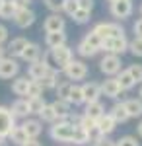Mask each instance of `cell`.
Returning a JSON list of instances; mask_svg holds the SVG:
<instances>
[{
    "instance_id": "obj_33",
    "label": "cell",
    "mask_w": 142,
    "mask_h": 146,
    "mask_svg": "<svg viewBox=\"0 0 142 146\" xmlns=\"http://www.w3.org/2000/svg\"><path fill=\"white\" fill-rule=\"evenodd\" d=\"M39 119L45 121V123H56V121H58V119H56V113H55V109H53L51 103H47V105L43 107V111L39 113Z\"/></svg>"
},
{
    "instance_id": "obj_20",
    "label": "cell",
    "mask_w": 142,
    "mask_h": 146,
    "mask_svg": "<svg viewBox=\"0 0 142 146\" xmlns=\"http://www.w3.org/2000/svg\"><path fill=\"white\" fill-rule=\"evenodd\" d=\"M23 131H25V135L29 136V138H37V136L43 133V125L39 119H25L22 123Z\"/></svg>"
},
{
    "instance_id": "obj_10",
    "label": "cell",
    "mask_w": 142,
    "mask_h": 146,
    "mask_svg": "<svg viewBox=\"0 0 142 146\" xmlns=\"http://www.w3.org/2000/svg\"><path fill=\"white\" fill-rule=\"evenodd\" d=\"M18 72H20V64L16 58L12 56H4L0 60V78L2 80H10V78H18Z\"/></svg>"
},
{
    "instance_id": "obj_55",
    "label": "cell",
    "mask_w": 142,
    "mask_h": 146,
    "mask_svg": "<svg viewBox=\"0 0 142 146\" xmlns=\"http://www.w3.org/2000/svg\"><path fill=\"white\" fill-rule=\"evenodd\" d=\"M107 2H111V4H113V2H117V0H107Z\"/></svg>"
},
{
    "instance_id": "obj_44",
    "label": "cell",
    "mask_w": 142,
    "mask_h": 146,
    "mask_svg": "<svg viewBox=\"0 0 142 146\" xmlns=\"http://www.w3.org/2000/svg\"><path fill=\"white\" fill-rule=\"evenodd\" d=\"M127 70L131 72V76L134 78V82H136V84H138V82H142V64H131Z\"/></svg>"
},
{
    "instance_id": "obj_23",
    "label": "cell",
    "mask_w": 142,
    "mask_h": 146,
    "mask_svg": "<svg viewBox=\"0 0 142 146\" xmlns=\"http://www.w3.org/2000/svg\"><path fill=\"white\" fill-rule=\"evenodd\" d=\"M125 109L129 113V117H142V100L140 98H131V100H125Z\"/></svg>"
},
{
    "instance_id": "obj_16",
    "label": "cell",
    "mask_w": 142,
    "mask_h": 146,
    "mask_svg": "<svg viewBox=\"0 0 142 146\" xmlns=\"http://www.w3.org/2000/svg\"><path fill=\"white\" fill-rule=\"evenodd\" d=\"M82 92H84L86 103L99 101V98H101V84H98V82H86V84L82 86Z\"/></svg>"
},
{
    "instance_id": "obj_1",
    "label": "cell",
    "mask_w": 142,
    "mask_h": 146,
    "mask_svg": "<svg viewBox=\"0 0 142 146\" xmlns=\"http://www.w3.org/2000/svg\"><path fill=\"white\" fill-rule=\"evenodd\" d=\"M74 131H76V125L70 123V121L66 119V121H56V123H53L49 135H51V138L56 140V142H72Z\"/></svg>"
},
{
    "instance_id": "obj_48",
    "label": "cell",
    "mask_w": 142,
    "mask_h": 146,
    "mask_svg": "<svg viewBox=\"0 0 142 146\" xmlns=\"http://www.w3.org/2000/svg\"><path fill=\"white\" fill-rule=\"evenodd\" d=\"M78 4H80L82 10H88V12H92V8H94V0H78Z\"/></svg>"
},
{
    "instance_id": "obj_19",
    "label": "cell",
    "mask_w": 142,
    "mask_h": 146,
    "mask_svg": "<svg viewBox=\"0 0 142 146\" xmlns=\"http://www.w3.org/2000/svg\"><path fill=\"white\" fill-rule=\"evenodd\" d=\"M51 105H53V109H55L58 121H66V119L72 115V105H70L68 101H64V100H55Z\"/></svg>"
},
{
    "instance_id": "obj_24",
    "label": "cell",
    "mask_w": 142,
    "mask_h": 146,
    "mask_svg": "<svg viewBox=\"0 0 142 146\" xmlns=\"http://www.w3.org/2000/svg\"><path fill=\"white\" fill-rule=\"evenodd\" d=\"M39 84L43 86V90H56V86H58V70L51 68L43 76V80H39Z\"/></svg>"
},
{
    "instance_id": "obj_22",
    "label": "cell",
    "mask_w": 142,
    "mask_h": 146,
    "mask_svg": "<svg viewBox=\"0 0 142 146\" xmlns=\"http://www.w3.org/2000/svg\"><path fill=\"white\" fill-rule=\"evenodd\" d=\"M88 119H92V121H96L98 123L99 117H103L105 115V107H103V103L101 101H94V103H86V111H84Z\"/></svg>"
},
{
    "instance_id": "obj_41",
    "label": "cell",
    "mask_w": 142,
    "mask_h": 146,
    "mask_svg": "<svg viewBox=\"0 0 142 146\" xmlns=\"http://www.w3.org/2000/svg\"><path fill=\"white\" fill-rule=\"evenodd\" d=\"M129 51L134 56H142V37H134L132 41H129Z\"/></svg>"
},
{
    "instance_id": "obj_18",
    "label": "cell",
    "mask_w": 142,
    "mask_h": 146,
    "mask_svg": "<svg viewBox=\"0 0 142 146\" xmlns=\"http://www.w3.org/2000/svg\"><path fill=\"white\" fill-rule=\"evenodd\" d=\"M10 111H12V115H14L16 119H27V115H31L25 98H18V100L10 105Z\"/></svg>"
},
{
    "instance_id": "obj_13",
    "label": "cell",
    "mask_w": 142,
    "mask_h": 146,
    "mask_svg": "<svg viewBox=\"0 0 142 146\" xmlns=\"http://www.w3.org/2000/svg\"><path fill=\"white\" fill-rule=\"evenodd\" d=\"M27 39L25 37H16V39H12L8 47H6V55L12 56V58H22V53L25 51V47H27Z\"/></svg>"
},
{
    "instance_id": "obj_14",
    "label": "cell",
    "mask_w": 142,
    "mask_h": 146,
    "mask_svg": "<svg viewBox=\"0 0 142 146\" xmlns=\"http://www.w3.org/2000/svg\"><path fill=\"white\" fill-rule=\"evenodd\" d=\"M96 129H98V133L99 135H103V136H109L115 129H117V121L111 117L109 113H105L103 117H99L98 119V123H96Z\"/></svg>"
},
{
    "instance_id": "obj_11",
    "label": "cell",
    "mask_w": 142,
    "mask_h": 146,
    "mask_svg": "<svg viewBox=\"0 0 142 146\" xmlns=\"http://www.w3.org/2000/svg\"><path fill=\"white\" fill-rule=\"evenodd\" d=\"M64 18L60 16V14H51V16H47L43 22V31L45 33H60V31H64Z\"/></svg>"
},
{
    "instance_id": "obj_45",
    "label": "cell",
    "mask_w": 142,
    "mask_h": 146,
    "mask_svg": "<svg viewBox=\"0 0 142 146\" xmlns=\"http://www.w3.org/2000/svg\"><path fill=\"white\" fill-rule=\"evenodd\" d=\"M6 41H8V27L4 23H0V47L4 45Z\"/></svg>"
},
{
    "instance_id": "obj_36",
    "label": "cell",
    "mask_w": 142,
    "mask_h": 146,
    "mask_svg": "<svg viewBox=\"0 0 142 146\" xmlns=\"http://www.w3.org/2000/svg\"><path fill=\"white\" fill-rule=\"evenodd\" d=\"M76 51H78V55L80 56H84V58H88V56H96L99 53L98 49H94V47H90L88 43H84V41H80L76 47Z\"/></svg>"
},
{
    "instance_id": "obj_32",
    "label": "cell",
    "mask_w": 142,
    "mask_h": 146,
    "mask_svg": "<svg viewBox=\"0 0 142 146\" xmlns=\"http://www.w3.org/2000/svg\"><path fill=\"white\" fill-rule=\"evenodd\" d=\"M16 12H18V8L14 6V2H12V0H6V2L2 4V8H0V18H2V20H14Z\"/></svg>"
},
{
    "instance_id": "obj_15",
    "label": "cell",
    "mask_w": 142,
    "mask_h": 146,
    "mask_svg": "<svg viewBox=\"0 0 142 146\" xmlns=\"http://www.w3.org/2000/svg\"><path fill=\"white\" fill-rule=\"evenodd\" d=\"M121 84L117 82V78H107L101 82V96H105V98H111V100H115V98H119L121 96Z\"/></svg>"
},
{
    "instance_id": "obj_39",
    "label": "cell",
    "mask_w": 142,
    "mask_h": 146,
    "mask_svg": "<svg viewBox=\"0 0 142 146\" xmlns=\"http://www.w3.org/2000/svg\"><path fill=\"white\" fill-rule=\"evenodd\" d=\"M43 86L39 84V82H31V86H29V92H27V98L25 100H33V98H43Z\"/></svg>"
},
{
    "instance_id": "obj_7",
    "label": "cell",
    "mask_w": 142,
    "mask_h": 146,
    "mask_svg": "<svg viewBox=\"0 0 142 146\" xmlns=\"http://www.w3.org/2000/svg\"><path fill=\"white\" fill-rule=\"evenodd\" d=\"M99 70L105 74V76H117L121 72V56L117 55H105L101 60H99Z\"/></svg>"
},
{
    "instance_id": "obj_30",
    "label": "cell",
    "mask_w": 142,
    "mask_h": 146,
    "mask_svg": "<svg viewBox=\"0 0 142 146\" xmlns=\"http://www.w3.org/2000/svg\"><path fill=\"white\" fill-rule=\"evenodd\" d=\"M72 88H74V82H70V80H62V82H58V86H56V100L68 101V96H70Z\"/></svg>"
},
{
    "instance_id": "obj_34",
    "label": "cell",
    "mask_w": 142,
    "mask_h": 146,
    "mask_svg": "<svg viewBox=\"0 0 142 146\" xmlns=\"http://www.w3.org/2000/svg\"><path fill=\"white\" fill-rule=\"evenodd\" d=\"M82 41H84V43H88L90 47H94V49L101 51V43H103V39H101L98 33H94V31H88V33L84 35V39H82Z\"/></svg>"
},
{
    "instance_id": "obj_40",
    "label": "cell",
    "mask_w": 142,
    "mask_h": 146,
    "mask_svg": "<svg viewBox=\"0 0 142 146\" xmlns=\"http://www.w3.org/2000/svg\"><path fill=\"white\" fill-rule=\"evenodd\" d=\"M64 4H66V0H45V6L53 14H60L62 8H64Z\"/></svg>"
},
{
    "instance_id": "obj_53",
    "label": "cell",
    "mask_w": 142,
    "mask_h": 146,
    "mask_svg": "<svg viewBox=\"0 0 142 146\" xmlns=\"http://www.w3.org/2000/svg\"><path fill=\"white\" fill-rule=\"evenodd\" d=\"M138 96H140V100H142V86H140V90H138Z\"/></svg>"
},
{
    "instance_id": "obj_56",
    "label": "cell",
    "mask_w": 142,
    "mask_h": 146,
    "mask_svg": "<svg viewBox=\"0 0 142 146\" xmlns=\"http://www.w3.org/2000/svg\"><path fill=\"white\" fill-rule=\"evenodd\" d=\"M140 16H142V4H140Z\"/></svg>"
},
{
    "instance_id": "obj_6",
    "label": "cell",
    "mask_w": 142,
    "mask_h": 146,
    "mask_svg": "<svg viewBox=\"0 0 142 146\" xmlns=\"http://www.w3.org/2000/svg\"><path fill=\"white\" fill-rule=\"evenodd\" d=\"M94 33H98L101 39H109V37H119V35H125V29L123 25L117 22H101L98 23L94 29Z\"/></svg>"
},
{
    "instance_id": "obj_12",
    "label": "cell",
    "mask_w": 142,
    "mask_h": 146,
    "mask_svg": "<svg viewBox=\"0 0 142 146\" xmlns=\"http://www.w3.org/2000/svg\"><path fill=\"white\" fill-rule=\"evenodd\" d=\"M35 12L31 10V8H23V10H18L16 12V16H14V20L12 22L16 23L20 29H25V27H29V25H33L35 23Z\"/></svg>"
},
{
    "instance_id": "obj_29",
    "label": "cell",
    "mask_w": 142,
    "mask_h": 146,
    "mask_svg": "<svg viewBox=\"0 0 142 146\" xmlns=\"http://www.w3.org/2000/svg\"><path fill=\"white\" fill-rule=\"evenodd\" d=\"M90 140H92V135L88 133L86 129H82L80 125H76V131H74V138H72L74 146H86V144H90Z\"/></svg>"
},
{
    "instance_id": "obj_26",
    "label": "cell",
    "mask_w": 142,
    "mask_h": 146,
    "mask_svg": "<svg viewBox=\"0 0 142 146\" xmlns=\"http://www.w3.org/2000/svg\"><path fill=\"white\" fill-rule=\"evenodd\" d=\"M8 140H10L12 144H16V146H23L27 140H29V136L25 135V131H23L22 125H16L14 131L10 133V136H8Z\"/></svg>"
},
{
    "instance_id": "obj_9",
    "label": "cell",
    "mask_w": 142,
    "mask_h": 146,
    "mask_svg": "<svg viewBox=\"0 0 142 146\" xmlns=\"http://www.w3.org/2000/svg\"><path fill=\"white\" fill-rule=\"evenodd\" d=\"M132 10H134V6H132V0H117V2H113L111 4V16L121 22V20H127V18H131Z\"/></svg>"
},
{
    "instance_id": "obj_3",
    "label": "cell",
    "mask_w": 142,
    "mask_h": 146,
    "mask_svg": "<svg viewBox=\"0 0 142 146\" xmlns=\"http://www.w3.org/2000/svg\"><path fill=\"white\" fill-rule=\"evenodd\" d=\"M47 56L49 58H53V62H55L56 66L62 68L68 64V62H72L74 60V53H72V49L68 45H62V47H56V49H51L49 53H47Z\"/></svg>"
},
{
    "instance_id": "obj_5",
    "label": "cell",
    "mask_w": 142,
    "mask_h": 146,
    "mask_svg": "<svg viewBox=\"0 0 142 146\" xmlns=\"http://www.w3.org/2000/svg\"><path fill=\"white\" fill-rule=\"evenodd\" d=\"M51 68H55V66H53V64H49V56L43 55L41 60L31 62V64L27 66V78L31 80V82H39V80H43V76L51 70Z\"/></svg>"
},
{
    "instance_id": "obj_25",
    "label": "cell",
    "mask_w": 142,
    "mask_h": 146,
    "mask_svg": "<svg viewBox=\"0 0 142 146\" xmlns=\"http://www.w3.org/2000/svg\"><path fill=\"white\" fill-rule=\"evenodd\" d=\"M45 45L49 49H56V47L66 45V33L60 31V33H45Z\"/></svg>"
},
{
    "instance_id": "obj_42",
    "label": "cell",
    "mask_w": 142,
    "mask_h": 146,
    "mask_svg": "<svg viewBox=\"0 0 142 146\" xmlns=\"http://www.w3.org/2000/svg\"><path fill=\"white\" fill-rule=\"evenodd\" d=\"M115 146H140V142L136 140V136L132 135H125L119 140H115Z\"/></svg>"
},
{
    "instance_id": "obj_8",
    "label": "cell",
    "mask_w": 142,
    "mask_h": 146,
    "mask_svg": "<svg viewBox=\"0 0 142 146\" xmlns=\"http://www.w3.org/2000/svg\"><path fill=\"white\" fill-rule=\"evenodd\" d=\"M16 127V117L12 115L10 107L0 105V138H8Z\"/></svg>"
},
{
    "instance_id": "obj_49",
    "label": "cell",
    "mask_w": 142,
    "mask_h": 146,
    "mask_svg": "<svg viewBox=\"0 0 142 146\" xmlns=\"http://www.w3.org/2000/svg\"><path fill=\"white\" fill-rule=\"evenodd\" d=\"M23 146H43V144H41L37 138H29V140H27V142H25Z\"/></svg>"
},
{
    "instance_id": "obj_46",
    "label": "cell",
    "mask_w": 142,
    "mask_h": 146,
    "mask_svg": "<svg viewBox=\"0 0 142 146\" xmlns=\"http://www.w3.org/2000/svg\"><path fill=\"white\" fill-rule=\"evenodd\" d=\"M12 2H14V6H16L18 10H23V8H29V6H31L33 0H12Z\"/></svg>"
},
{
    "instance_id": "obj_50",
    "label": "cell",
    "mask_w": 142,
    "mask_h": 146,
    "mask_svg": "<svg viewBox=\"0 0 142 146\" xmlns=\"http://www.w3.org/2000/svg\"><path fill=\"white\" fill-rule=\"evenodd\" d=\"M4 56H8L6 55V47H0V60H2Z\"/></svg>"
},
{
    "instance_id": "obj_28",
    "label": "cell",
    "mask_w": 142,
    "mask_h": 146,
    "mask_svg": "<svg viewBox=\"0 0 142 146\" xmlns=\"http://www.w3.org/2000/svg\"><path fill=\"white\" fill-rule=\"evenodd\" d=\"M117 82L121 84V90H123V92L132 90V88L136 86V82H134V78L131 76V72H129V70H121L119 74H117Z\"/></svg>"
},
{
    "instance_id": "obj_57",
    "label": "cell",
    "mask_w": 142,
    "mask_h": 146,
    "mask_svg": "<svg viewBox=\"0 0 142 146\" xmlns=\"http://www.w3.org/2000/svg\"><path fill=\"white\" fill-rule=\"evenodd\" d=\"M62 146H68V144H62Z\"/></svg>"
},
{
    "instance_id": "obj_21",
    "label": "cell",
    "mask_w": 142,
    "mask_h": 146,
    "mask_svg": "<svg viewBox=\"0 0 142 146\" xmlns=\"http://www.w3.org/2000/svg\"><path fill=\"white\" fill-rule=\"evenodd\" d=\"M41 47L37 45V43H27V47H25V51L22 53V60H25V62H37V60H41Z\"/></svg>"
},
{
    "instance_id": "obj_27",
    "label": "cell",
    "mask_w": 142,
    "mask_h": 146,
    "mask_svg": "<svg viewBox=\"0 0 142 146\" xmlns=\"http://www.w3.org/2000/svg\"><path fill=\"white\" fill-rule=\"evenodd\" d=\"M109 115L117 121V125L119 123H127L131 117H129V113H127V109H125V103L121 101V103H115L113 107L109 109Z\"/></svg>"
},
{
    "instance_id": "obj_54",
    "label": "cell",
    "mask_w": 142,
    "mask_h": 146,
    "mask_svg": "<svg viewBox=\"0 0 142 146\" xmlns=\"http://www.w3.org/2000/svg\"><path fill=\"white\" fill-rule=\"evenodd\" d=\"M4 2H6V0H0V8H2V4H4Z\"/></svg>"
},
{
    "instance_id": "obj_52",
    "label": "cell",
    "mask_w": 142,
    "mask_h": 146,
    "mask_svg": "<svg viewBox=\"0 0 142 146\" xmlns=\"http://www.w3.org/2000/svg\"><path fill=\"white\" fill-rule=\"evenodd\" d=\"M0 146H8V138H0Z\"/></svg>"
},
{
    "instance_id": "obj_38",
    "label": "cell",
    "mask_w": 142,
    "mask_h": 146,
    "mask_svg": "<svg viewBox=\"0 0 142 146\" xmlns=\"http://www.w3.org/2000/svg\"><path fill=\"white\" fill-rule=\"evenodd\" d=\"M72 20H74V23H80V25H84V23H88L90 20H92V12H88V10H80L72 16Z\"/></svg>"
},
{
    "instance_id": "obj_51",
    "label": "cell",
    "mask_w": 142,
    "mask_h": 146,
    "mask_svg": "<svg viewBox=\"0 0 142 146\" xmlns=\"http://www.w3.org/2000/svg\"><path fill=\"white\" fill-rule=\"evenodd\" d=\"M136 133H138V136H140V138H142V121H140V123H138V127H136Z\"/></svg>"
},
{
    "instance_id": "obj_37",
    "label": "cell",
    "mask_w": 142,
    "mask_h": 146,
    "mask_svg": "<svg viewBox=\"0 0 142 146\" xmlns=\"http://www.w3.org/2000/svg\"><path fill=\"white\" fill-rule=\"evenodd\" d=\"M92 144H96V146H115V140H111L109 136L99 135L98 131H96V133H92Z\"/></svg>"
},
{
    "instance_id": "obj_43",
    "label": "cell",
    "mask_w": 142,
    "mask_h": 146,
    "mask_svg": "<svg viewBox=\"0 0 142 146\" xmlns=\"http://www.w3.org/2000/svg\"><path fill=\"white\" fill-rule=\"evenodd\" d=\"M78 10H80V4H78V0H66L64 8H62V12H64V14H68L70 18H72V16H74Z\"/></svg>"
},
{
    "instance_id": "obj_2",
    "label": "cell",
    "mask_w": 142,
    "mask_h": 146,
    "mask_svg": "<svg viewBox=\"0 0 142 146\" xmlns=\"http://www.w3.org/2000/svg\"><path fill=\"white\" fill-rule=\"evenodd\" d=\"M101 51H103L105 55H117V56H121L125 51H129V39H127L125 35L103 39V43H101Z\"/></svg>"
},
{
    "instance_id": "obj_31",
    "label": "cell",
    "mask_w": 142,
    "mask_h": 146,
    "mask_svg": "<svg viewBox=\"0 0 142 146\" xmlns=\"http://www.w3.org/2000/svg\"><path fill=\"white\" fill-rule=\"evenodd\" d=\"M68 103H70V105H74V107L86 103V100H84V92H82V86L74 84V88H72L70 96H68Z\"/></svg>"
},
{
    "instance_id": "obj_35",
    "label": "cell",
    "mask_w": 142,
    "mask_h": 146,
    "mask_svg": "<svg viewBox=\"0 0 142 146\" xmlns=\"http://www.w3.org/2000/svg\"><path fill=\"white\" fill-rule=\"evenodd\" d=\"M27 105H29V113L31 115H39L47 103H45V98H33V100H27Z\"/></svg>"
},
{
    "instance_id": "obj_17",
    "label": "cell",
    "mask_w": 142,
    "mask_h": 146,
    "mask_svg": "<svg viewBox=\"0 0 142 146\" xmlns=\"http://www.w3.org/2000/svg\"><path fill=\"white\" fill-rule=\"evenodd\" d=\"M29 86H31V80L27 76H18V78L12 80V92L16 96H20V98H27Z\"/></svg>"
},
{
    "instance_id": "obj_4",
    "label": "cell",
    "mask_w": 142,
    "mask_h": 146,
    "mask_svg": "<svg viewBox=\"0 0 142 146\" xmlns=\"http://www.w3.org/2000/svg\"><path fill=\"white\" fill-rule=\"evenodd\" d=\"M62 72H64V76L70 82H76V80H84L88 76V64L84 60H78L74 58L72 62H68L64 68H62Z\"/></svg>"
},
{
    "instance_id": "obj_47",
    "label": "cell",
    "mask_w": 142,
    "mask_h": 146,
    "mask_svg": "<svg viewBox=\"0 0 142 146\" xmlns=\"http://www.w3.org/2000/svg\"><path fill=\"white\" fill-rule=\"evenodd\" d=\"M132 31H134V37H142V18H138V20L134 22Z\"/></svg>"
}]
</instances>
